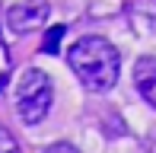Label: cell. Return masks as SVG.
Listing matches in <instances>:
<instances>
[{"label": "cell", "instance_id": "cell-2", "mask_svg": "<svg viewBox=\"0 0 156 153\" xmlns=\"http://www.w3.org/2000/svg\"><path fill=\"white\" fill-rule=\"evenodd\" d=\"M51 99H54V86L51 76L38 67H29L23 70L16 83V112L26 124H41L45 115L51 112Z\"/></svg>", "mask_w": 156, "mask_h": 153}, {"label": "cell", "instance_id": "cell-4", "mask_svg": "<svg viewBox=\"0 0 156 153\" xmlns=\"http://www.w3.org/2000/svg\"><path fill=\"white\" fill-rule=\"evenodd\" d=\"M134 86L144 96V102H150L156 109V58H137V64H134Z\"/></svg>", "mask_w": 156, "mask_h": 153}, {"label": "cell", "instance_id": "cell-6", "mask_svg": "<svg viewBox=\"0 0 156 153\" xmlns=\"http://www.w3.org/2000/svg\"><path fill=\"white\" fill-rule=\"evenodd\" d=\"M0 153H23V147H19V141L10 134V131L0 124Z\"/></svg>", "mask_w": 156, "mask_h": 153}, {"label": "cell", "instance_id": "cell-7", "mask_svg": "<svg viewBox=\"0 0 156 153\" xmlns=\"http://www.w3.org/2000/svg\"><path fill=\"white\" fill-rule=\"evenodd\" d=\"M41 153H80L73 147V144H51V147H45Z\"/></svg>", "mask_w": 156, "mask_h": 153}, {"label": "cell", "instance_id": "cell-5", "mask_svg": "<svg viewBox=\"0 0 156 153\" xmlns=\"http://www.w3.org/2000/svg\"><path fill=\"white\" fill-rule=\"evenodd\" d=\"M64 32H67V26H51V29L45 32L41 51H45V54H58V51H61V38H64Z\"/></svg>", "mask_w": 156, "mask_h": 153}, {"label": "cell", "instance_id": "cell-1", "mask_svg": "<svg viewBox=\"0 0 156 153\" xmlns=\"http://www.w3.org/2000/svg\"><path fill=\"white\" fill-rule=\"evenodd\" d=\"M67 64L89 93H108L118 83V70H121V58L115 45L102 35L76 38L73 48L67 51Z\"/></svg>", "mask_w": 156, "mask_h": 153}, {"label": "cell", "instance_id": "cell-3", "mask_svg": "<svg viewBox=\"0 0 156 153\" xmlns=\"http://www.w3.org/2000/svg\"><path fill=\"white\" fill-rule=\"evenodd\" d=\"M48 16H51L48 0H23L6 10V23L13 26V32H35L48 23Z\"/></svg>", "mask_w": 156, "mask_h": 153}]
</instances>
